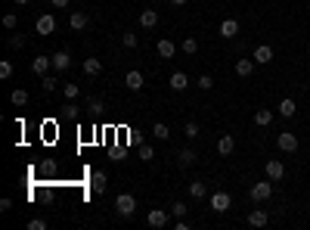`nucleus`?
<instances>
[{
  "instance_id": "dca6fc26",
  "label": "nucleus",
  "mask_w": 310,
  "mask_h": 230,
  "mask_svg": "<svg viewBox=\"0 0 310 230\" xmlns=\"http://www.w3.org/2000/svg\"><path fill=\"white\" fill-rule=\"evenodd\" d=\"M273 119H276L273 109H257V112H254V125H257V128H270V125H273Z\"/></svg>"
},
{
  "instance_id": "2eb2a0df",
  "label": "nucleus",
  "mask_w": 310,
  "mask_h": 230,
  "mask_svg": "<svg viewBox=\"0 0 310 230\" xmlns=\"http://www.w3.org/2000/svg\"><path fill=\"white\" fill-rule=\"evenodd\" d=\"M254 59H236V65H232V68H236V75H239V78H251V75H254Z\"/></svg>"
},
{
  "instance_id": "a211bd4d",
  "label": "nucleus",
  "mask_w": 310,
  "mask_h": 230,
  "mask_svg": "<svg viewBox=\"0 0 310 230\" xmlns=\"http://www.w3.org/2000/svg\"><path fill=\"white\" fill-rule=\"evenodd\" d=\"M267 221H270V212H267V209H254V212L248 215V224H251V227H267Z\"/></svg>"
},
{
  "instance_id": "de8ad7c7",
  "label": "nucleus",
  "mask_w": 310,
  "mask_h": 230,
  "mask_svg": "<svg viewBox=\"0 0 310 230\" xmlns=\"http://www.w3.org/2000/svg\"><path fill=\"white\" fill-rule=\"evenodd\" d=\"M16 4H19V7H25V4H28V0H16Z\"/></svg>"
},
{
  "instance_id": "f704fd0d",
  "label": "nucleus",
  "mask_w": 310,
  "mask_h": 230,
  "mask_svg": "<svg viewBox=\"0 0 310 230\" xmlns=\"http://www.w3.org/2000/svg\"><path fill=\"white\" fill-rule=\"evenodd\" d=\"M0 78H4V81H7V78H13V62H10V59L0 62Z\"/></svg>"
},
{
  "instance_id": "6ab92c4d",
  "label": "nucleus",
  "mask_w": 310,
  "mask_h": 230,
  "mask_svg": "<svg viewBox=\"0 0 310 230\" xmlns=\"http://www.w3.org/2000/svg\"><path fill=\"white\" fill-rule=\"evenodd\" d=\"M196 162H199V156H196L192 149H180V152H177V165H180V168H189V165H196Z\"/></svg>"
},
{
  "instance_id": "f257e3e1",
  "label": "nucleus",
  "mask_w": 310,
  "mask_h": 230,
  "mask_svg": "<svg viewBox=\"0 0 310 230\" xmlns=\"http://www.w3.org/2000/svg\"><path fill=\"white\" fill-rule=\"evenodd\" d=\"M248 196H251V202H267L270 196H273V180H257V183H251V190H248Z\"/></svg>"
},
{
  "instance_id": "423d86ee",
  "label": "nucleus",
  "mask_w": 310,
  "mask_h": 230,
  "mask_svg": "<svg viewBox=\"0 0 310 230\" xmlns=\"http://www.w3.org/2000/svg\"><path fill=\"white\" fill-rule=\"evenodd\" d=\"M34 31H37V34H44V37H47V34H53V31H56V19H53L50 13L37 16V22H34Z\"/></svg>"
},
{
  "instance_id": "a19ab883",
  "label": "nucleus",
  "mask_w": 310,
  "mask_h": 230,
  "mask_svg": "<svg viewBox=\"0 0 310 230\" xmlns=\"http://www.w3.org/2000/svg\"><path fill=\"white\" fill-rule=\"evenodd\" d=\"M16 22H19V19H16V13H7V16H4V28H10V31H13V28H16Z\"/></svg>"
},
{
  "instance_id": "b1692460",
  "label": "nucleus",
  "mask_w": 310,
  "mask_h": 230,
  "mask_svg": "<svg viewBox=\"0 0 310 230\" xmlns=\"http://www.w3.org/2000/svg\"><path fill=\"white\" fill-rule=\"evenodd\" d=\"M298 112V106H295V100L292 97H286L282 103H279V115H282V119H292V115Z\"/></svg>"
},
{
  "instance_id": "1a4fd4ad",
  "label": "nucleus",
  "mask_w": 310,
  "mask_h": 230,
  "mask_svg": "<svg viewBox=\"0 0 310 230\" xmlns=\"http://www.w3.org/2000/svg\"><path fill=\"white\" fill-rule=\"evenodd\" d=\"M276 146H279L282 152H298V137H295L292 131H282V134L276 137Z\"/></svg>"
},
{
  "instance_id": "393cba45",
  "label": "nucleus",
  "mask_w": 310,
  "mask_h": 230,
  "mask_svg": "<svg viewBox=\"0 0 310 230\" xmlns=\"http://www.w3.org/2000/svg\"><path fill=\"white\" fill-rule=\"evenodd\" d=\"M99 72H102V62L99 59H93V56L84 59V75H90V78H93V75H99Z\"/></svg>"
},
{
  "instance_id": "7ed1b4c3",
  "label": "nucleus",
  "mask_w": 310,
  "mask_h": 230,
  "mask_svg": "<svg viewBox=\"0 0 310 230\" xmlns=\"http://www.w3.org/2000/svg\"><path fill=\"white\" fill-rule=\"evenodd\" d=\"M115 212H118L121 218H131L137 212V199L134 193H118V199H115Z\"/></svg>"
},
{
  "instance_id": "4468645a",
  "label": "nucleus",
  "mask_w": 310,
  "mask_h": 230,
  "mask_svg": "<svg viewBox=\"0 0 310 230\" xmlns=\"http://www.w3.org/2000/svg\"><path fill=\"white\" fill-rule=\"evenodd\" d=\"M168 218H171V209H168V212H165V209H152V212H149V227H165Z\"/></svg>"
},
{
  "instance_id": "bb28decb",
  "label": "nucleus",
  "mask_w": 310,
  "mask_h": 230,
  "mask_svg": "<svg viewBox=\"0 0 310 230\" xmlns=\"http://www.w3.org/2000/svg\"><path fill=\"white\" fill-rule=\"evenodd\" d=\"M10 100H13V106H19V109H22V106L28 103V90H25V87H16V90L10 94Z\"/></svg>"
},
{
  "instance_id": "49530a36",
  "label": "nucleus",
  "mask_w": 310,
  "mask_h": 230,
  "mask_svg": "<svg viewBox=\"0 0 310 230\" xmlns=\"http://www.w3.org/2000/svg\"><path fill=\"white\" fill-rule=\"evenodd\" d=\"M171 4H174V7H183V4H189V0H171Z\"/></svg>"
},
{
  "instance_id": "c9c22d12",
  "label": "nucleus",
  "mask_w": 310,
  "mask_h": 230,
  "mask_svg": "<svg viewBox=\"0 0 310 230\" xmlns=\"http://www.w3.org/2000/svg\"><path fill=\"white\" fill-rule=\"evenodd\" d=\"M10 47H13V50H22V47H25V34H13V37H10Z\"/></svg>"
},
{
  "instance_id": "9b49d317",
  "label": "nucleus",
  "mask_w": 310,
  "mask_h": 230,
  "mask_svg": "<svg viewBox=\"0 0 310 230\" xmlns=\"http://www.w3.org/2000/svg\"><path fill=\"white\" fill-rule=\"evenodd\" d=\"M168 87H171L174 94H183V90L189 87V78H186V72H174L171 78H168Z\"/></svg>"
},
{
  "instance_id": "f03ea898",
  "label": "nucleus",
  "mask_w": 310,
  "mask_h": 230,
  "mask_svg": "<svg viewBox=\"0 0 310 230\" xmlns=\"http://www.w3.org/2000/svg\"><path fill=\"white\" fill-rule=\"evenodd\" d=\"M208 202H211V212H217V215L229 212V205H232V199H229L226 190H214V193L208 196Z\"/></svg>"
},
{
  "instance_id": "09e8293b",
  "label": "nucleus",
  "mask_w": 310,
  "mask_h": 230,
  "mask_svg": "<svg viewBox=\"0 0 310 230\" xmlns=\"http://www.w3.org/2000/svg\"><path fill=\"white\" fill-rule=\"evenodd\" d=\"M155 4H159V0H155Z\"/></svg>"
},
{
  "instance_id": "58836bf2",
  "label": "nucleus",
  "mask_w": 310,
  "mask_h": 230,
  "mask_svg": "<svg viewBox=\"0 0 310 230\" xmlns=\"http://www.w3.org/2000/svg\"><path fill=\"white\" fill-rule=\"evenodd\" d=\"M62 115H65V119H77V115H81V112H77V106H74V103L68 100V106H65V112H62Z\"/></svg>"
},
{
  "instance_id": "7c9ffc66",
  "label": "nucleus",
  "mask_w": 310,
  "mask_h": 230,
  "mask_svg": "<svg viewBox=\"0 0 310 230\" xmlns=\"http://www.w3.org/2000/svg\"><path fill=\"white\" fill-rule=\"evenodd\" d=\"M186 212H189L186 202H174V205H171V218H186Z\"/></svg>"
},
{
  "instance_id": "f3484780",
  "label": "nucleus",
  "mask_w": 310,
  "mask_h": 230,
  "mask_svg": "<svg viewBox=\"0 0 310 230\" xmlns=\"http://www.w3.org/2000/svg\"><path fill=\"white\" fill-rule=\"evenodd\" d=\"M53 68H56V72H68V68H71V56H68L65 50L53 53Z\"/></svg>"
},
{
  "instance_id": "0eeeda50",
  "label": "nucleus",
  "mask_w": 310,
  "mask_h": 230,
  "mask_svg": "<svg viewBox=\"0 0 310 230\" xmlns=\"http://www.w3.org/2000/svg\"><path fill=\"white\" fill-rule=\"evenodd\" d=\"M251 59L257 65H270V62H273V47H270V44H257L254 53H251Z\"/></svg>"
},
{
  "instance_id": "a878e982",
  "label": "nucleus",
  "mask_w": 310,
  "mask_h": 230,
  "mask_svg": "<svg viewBox=\"0 0 310 230\" xmlns=\"http://www.w3.org/2000/svg\"><path fill=\"white\" fill-rule=\"evenodd\" d=\"M152 137H155V140H168V137H171L168 125H165V122H155V125H152Z\"/></svg>"
},
{
  "instance_id": "5701e85b",
  "label": "nucleus",
  "mask_w": 310,
  "mask_h": 230,
  "mask_svg": "<svg viewBox=\"0 0 310 230\" xmlns=\"http://www.w3.org/2000/svg\"><path fill=\"white\" fill-rule=\"evenodd\" d=\"M140 25L143 28H155V25H159V13H155V10H143L140 13Z\"/></svg>"
},
{
  "instance_id": "79ce46f5",
  "label": "nucleus",
  "mask_w": 310,
  "mask_h": 230,
  "mask_svg": "<svg viewBox=\"0 0 310 230\" xmlns=\"http://www.w3.org/2000/svg\"><path fill=\"white\" fill-rule=\"evenodd\" d=\"M10 209H13V199L4 196V199H0V212H10Z\"/></svg>"
},
{
  "instance_id": "39448f33",
  "label": "nucleus",
  "mask_w": 310,
  "mask_h": 230,
  "mask_svg": "<svg viewBox=\"0 0 310 230\" xmlns=\"http://www.w3.org/2000/svg\"><path fill=\"white\" fill-rule=\"evenodd\" d=\"M264 171H267V177H270V180H273V183L286 177V165H282L279 159H267V165H264Z\"/></svg>"
},
{
  "instance_id": "72a5a7b5",
  "label": "nucleus",
  "mask_w": 310,
  "mask_h": 230,
  "mask_svg": "<svg viewBox=\"0 0 310 230\" xmlns=\"http://www.w3.org/2000/svg\"><path fill=\"white\" fill-rule=\"evenodd\" d=\"M140 159H143V162H152V159H155V149H152L149 143H143V146H140Z\"/></svg>"
},
{
  "instance_id": "c03bdc74",
  "label": "nucleus",
  "mask_w": 310,
  "mask_h": 230,
  "mask_svg": "<svg viewBox=\"0 0 310 230\" xmlns=\"http://www.w3.org/2000/svg\"><path fill=\"white\" fill-rule=\"evenodd\" d=\"M177 230H189V221L186 218H177Z\"/></svg>"
},
{
  "instance_id": "2f4dec72",
  "label": "nucleus",
  "mask_w": 310,
  "mask_h": 230,
  "mask_svg": "<svg viewBox=\"0 0 310 230\" xmlns=\"http://www.w3.org/2000/svg\"><path fill=\"white\" fill-rule=\"evenodd\" d=\"M180 47H183V53H189V56H192V53L199 50V41H196V37H186V41H183Z\"/></svg>"
},
{
  "instance_id": "20e7f679",
  "label": "nucleus",
  "mask_w": 310,
  "mask_h": 230,
  "mask_svg": "<svg viewBox=\"0 0 310 230\" xmlns=\"http://www.w3.org/2000/svg\"><path fill=\"white\" fill-rule=\"evenodd\" d=\"M124 84H127V90L140 94V90L146 87V78H143V72H140V68H131V72L124 75Z\"/></svg>"
},
{
  "instance_id": "37998d69",
  "label": "nucleus",
  "mask_w": 310,
  "mask_h": 230,
  "mask_svg": "<svg viewBox=\"0 0 310 230\" xmlns=\"http://www.w3.org/2000/svg\"><path fill=\"white\" fill-rule=\"evenodd\" d=\"M112 159H115V162H124V149H121V146L112 149Z\"/></svg>"
},
{
  "instance_id": "ea45409f",
  "label": "nucleus",
  "mask_w": 310,
  "mask_h": 230,
  "mask_svg": "<svg viewBox=\"0 0 310 230\" xmlns=\"http://www.w3.org/2000/svg\"><path fill=\"white\" fill-rule=\"evenodd\" d=\"M59 87V81L53 78V75H44V90H56Z\"/></svg>"
},
{
  "instance_id": "ddd939ff",
  "label": "nucleus",
  "mask_w": 310,
  "mask_h": 230,
  "mask_svg": "<svg viewBox=\"0 0 310 230\" xmlns=\"http://www.w3.org/2000/svg\"><path fill=\"white\" fill-rule=\"evenodd\" d=\"M236 34H239V22H236V19H223V22H220V37H226V41H236Z\"/></svg>"
},
{
  "instance_id": "a18cd8bd",
  "label": "nucleus",
  "mask_w": 310,
  "mask_h": 230,
  "mask_svg": "<svg viewBox=\"0 0 310 230\" xmlns=\"http://www.w3.org/2000/svg\"><path fill=\"white\" fill-rule=\"evenodd\" d=\"M50 4H53L56 10H65V7H68V0H50Z\"/></svg>"
},
{
  "instance_id": "cd10ccee",
  "label": "nucleus",
  "mask_w": 310,
  "mask_h": 230,
  "mask_svg": "<svg viewBox=\"0 0 310 230\" xmlns=\"http://www.w3.org/2000/svg\"><path fill=\"white\" fill-rule=\"evenodd\" d=\"M62 97H65V103H68V100H77V97H81V87L68 81V84H62Z\"/></svg>"
},
{
  "instance_id": "e433bc0d",
  "label": "nucleus",
  "mask_w": 310,
  "mask_h": 230,
  "mask_svg": "<svg viewBox=\"0 0 310 230\" xmlns=\"http://www.w3.org/2000/svg\"><path fill=\"white\" fill-rule=\"evenodd\" d=\"M28 230H47V221L44 218H31L28 221Z\"/></svg>"
},
{
  "instance_id": "4c0bfd02",
  "label": "nucleus",
  "mask_w": 310,
  "mask_h": 230,
  "mask_svg": "<svg viewBox=\"0 0 310 230\" xmlns=\"http://www.w3.org/2000/svg\"><path fill=\"white\" fill-rule=\"evenodd\" d=\"M87 109H90L93 115H99V112H102V100H99V97H96V100L90 97V103H87Z\"/></svg>"
},
{
  "instance_id": "412c9836",
  "label": "nucleus",
  "mask_w": 310,
  "mask_h": 230,
  "mask_svg": "<svg viewBox=\"0 0 310 230\" xmlns=\"http://www.w3.org/2000/svg\"><path fill=\"white\" fill-rule=\"evenodd\" d=\"M177 53V44L171 41V37H162V41H159V56H165V59H171Z\"/></svg>"
},
{
  "instance_id": "4be33fe9",
  "label": "nucleus",
  "mask_w": 310,
  "mask_h": 230,
  "mask_svg": "<svg viewBox=\"0 0 310 230\" xmlns=\"http://www.w3.org/2000/svg\"><path fill=\"white\" fill-rule=\"evenodd\" d=\"M189 196H192V199H205V196H208V183L192 180V183H189Z\"/></svg>"
},
{
  "instance_id": "c756f323",
  "label": "nucleus",
  "mask_w": 310,
  "mask_h": 230,
  "mask_svg": "<svg viewBox=\"0 0 310 230\" xmlns=\"http://www.w3.org/2000/svg\"><path fill=\"white\" fill-rule=\"evenodd\" d=\"M196 87H199V90H211V87H214V78H211V75H199V78H196Z\"/></svg>"
},
{
  "instance_id": "aec40b11",
  "label": "nucleus",
  "mask_w": 310,
  "mask_h": 230,
  "mask_svg": "<svg viewBox=\"0 0 310 230\" xmlns=\"http://www.w3.org/2000/svg\"><path fill=\"white\" fill-rule=\"evenodd\" d=\"M106 183H109L106 171H93V174H90V190H93V193H102V190H106Z\"/></svg>"
},
{
  "instance_id": "9d476101",
  "label": "nucleus",
  "mask_w": 310,
  "mask_h": 230,
  "mask_svg": "<svg viewBox=\"0 0 310 230\" xmlns=\"http://www.w3.org/2000/svg\"><path fill=\"white\" fill-rule=\"evenodd\" d=\"M217 152H220V156H232V152H236V137H232V134H220L217 137Z\"/></svg>"
},
{
  "instance_id": "6e6552de",
  "label": "nucleus",
  "mask_w": 310,
  "mask_h": 230,
  "mask_svg": "<svg viewBox=\"0 0 310 230\" xmlns=\"http://www.w3.org/2000/svg\"><path fill=\"white\" fill-rule=\"evenodd\" d=\"M50 68H53V56H34L31 59V72L37 75V78H44Z\"/></svg>"
},
{
  "instance_id": "f8f14e48",
  "label": "nucleus",
  "mask_w": 310,
  "mask_h": 230,
  "mask_svg": "<svg viewBox=\"0 0 310 230\" xmlns=\"http://www.w3.org/2000/svg\"><path fill=\"white\" fill-rule=\"evenodd\" d=\"M87 22H90V16H87V13H81V10H74V13L68 16V28H71V31H84V28H87Z\"/></svg>"
},
{
  "instance_id": "473e14b6",
  "label": "nucleus",
  "mask_w": 310,
  "mask_h": 230,
  "mask_svg": "<svg viewBox=\"0 0 310 230\" xmlns=\"http://www.w3.org/2000/svg\"><path fill=\"white\" fill-rule=\"evenodd\" d=\"M183 134H186L189 140H196V137H199L202 131H199V125H196V122H186V128H183Z\"/></svg>"
},
{
  "instance_id": "c85d7f7f",
  "label": "nucleus",
  "mask_w": 310,
  "mask_h": 230,
  "mask_svg": "<svg viewBox=\"0 0 310 230\" xmlns=\"http://www.w3.org/2000/svg\"><path fill=\"white\" fill-rule=\"evenodd\" d=\"M137 41H140L137 31H124V34H121V44H124L127 50H134V47H137Z\"/></svg>"
}]
</instances>
